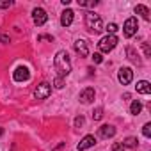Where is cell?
<instances>
[{
	"label": "cell",
	"instance_id": "obj_1",
	"mask_svg": "<svg viewBox=\"0 0 151 151\" xmlns=\"http://www.w3.org/2000/svg\"><path fill=\"white\" fill-rule=\"evenodd\" d=\"M53 66H55V71H57V77L64 78L71 73V60H69V55L66 50H59L53 57Z\"/></svg>",
	"mask_w": 151,
	"mask_h": 151
},
{
	"label": "cell",
	"instance_id": "obj_22",
	"mask_svg": "<svg viewBox=\"0 0 151 151\" xmlns=\"http://www.w3.org/2000/svg\"><path fill=\"white\" fill-rule=\"evenodd\" d=\"M53 87H55V89H62V87H64V78L57 77V78L53 80Z\"/></svg>",
	"mask_w": 151,
	"mask_h": 151
},
{
	"label": "cell",
	"instance_id": "obj_23",
	"mask_svg": "<svg viewBox=\"0 0 151 151\" xmlns=\"http://www.w3.org/2000/svg\"><path fill=\"white\" fill-rule=\"evenodd\" d=\"M84 123H86L84 116H78V117H75V128H80V126H84Z\"/></svg>",
	"mask_w": 151,
	"mask_h": 151
},
{
	"label": "cell",
	"instance_id": "obj_8",
	"mask_svg": "<svg viewBox=\"0 0 151 151\" xmlns=\"http://www.w3.org/2000/svg\"><path fill=\"white\" fill-rule=\"evenodd\" d=\"M32 20H34V23H36L37 27H41V25H45V23H46L48 14H46V11H45V9L36 7V9L32 11Z\"/></svg>",
	"mask_w": 151,
	"mask_h": 151
},
{
	"label": "cell",
	"instance_id": "obj_14",
	"mask_svg": "<svg viewBox=\"0 0 151 151\" xmlns=\"http://www.w3.org/2000/svg\"><path fill=\"white\" fill-rule=\"evenodd\" d=\"M135 89H137L139 94H149V93H151V84H149L147 80H140V82H137Z\"/></svg>",
	"mask_w": 151,
	"mask_h": 151
},
{
	"label": "cell",
	"instance_id": "obj_10",
	"mask_svg": "<svg viewBox=\"0 0 151 151\" xmlns=\"http://www.w3.org/2000/svg\"><path fill=\"white\" fill-rule=\"evenodd\" d=\"M94 96H96V93H94V89L93 87H86L82 93H80V96H78V100L84 103V105H89L93 100H94Z\"/></svg>",
	"mask_w": 151,
	"mask_h": 151
},
{
	"label": "cell",
	"instance_id": "obj_7",
	"mask_svg": "<svg viewBox=\"0 0 151 151\" xmlns=\"http://www.w3.org/2000/svg\"><path fill=\"white\" fill-rule=\"evenodd\" d=\"M13 78H14L16 82H27V80L30 78V71H29V68L18 66V68L14 69V73H13Z\"/></svg>",
	"mask_w": 151,
	"mask_h": 151
},
{
	"label": "cell",
	"instance_id": "obj_6",
	"mask_svg": "<svg viewBox=\"0 0 151 151\" xmlns=\"http://www.w3.org/2000/svg\"><path fill=\"white\" fill-rule=\"evenodd\" d=\"M117 80H119L123 86L132 84V80H133V69H132V68H121V69L117 71Z\"/></svg>",
	"mask_w": 151,
	"mask_h": 151
},
{
	"label": "cell",
	"instance_id": "obj_9",
	"mask_svg": "<svg viewBox=\"0 0 151 151\" xmlns=\"http://www.w3.org/2000/svg\"><path fill=\"white\" fill-rule=\"evenodd\" d=\"M73 48L80 57H87L89 55V46H87V41L86 39H77L73 43Z\"/></svg>",
	"mask_w": 151,
	"mask_h": 151
},
{
	"label": "cell",
	"instance_id": "obj_29",
	"mask_svg": "<svg viewBox=\"0 0 151 151\" xmlns=\"http://www.w3.org/2000/svg\"><path fill=\"white\" fill-rule=\"evenodd\" d=\"M43 39H48V41H52V36H37V41H43Z\"/></svg>",
	"mask_w": 151,
	"mask_h": 151
},
{
	"label": "cell",
	"instance_id": "obj_25",
	"mask_svg": "<svg viewBox=\"0 0 151 151\" xmlns=\"http://www.w3.org/2000/svg\"><path fill=\"white\" fill-rule=\"evenodd\" d=\"M11 6H13L11 0H0V9H7V7H11Z\"/></svg>",
	"mask_w": 151,
	"mask_h": 151
},
{
	"label": "cell",
	"instance_id": "obj_28",
	"mask_svg": "<svg viewBox=\"0 0 151 151\" xmlns=\"http://www.w3.org/2000/svg\"><path fill=\"white\" fill-rule=\"evenodd\" d=\"M142 48H144V53H146V57H149V55H151V50H149L147 43H142Z\"/></svg>",
	"mask_w": 151,
	"mask_h": 151
},
{
	"label": "cell",
	"instance_id": "obj_26",
	"mask_svg": "<svg viewBox=\"0 0 151 151\" xmlns=\"http://www.w3.org/2000/svg\"><path fill=\"white\" fill-rule=\"evenodd\" d=\"M105 30H107V32H109V34H114V32H116V30H117V25H116V23H109V25H107V29H105Z\"/></svg>",
	"mask_w": 151,
	"mask_h": 151
},
{
	"label": "cell",
	"instance_id": "obj_18",
	"mask_svg": "<svg viewBox=\"0 0 151 151\" xmlns=\"http://www.w3.org/2000/svg\"><path fill=\"white\" fill-rule=\"evenodd\" d=\"M78 6L80 7H96L98 0H78Z\"/></svg>",
	"mask_w": 151,
	"mask_h": 151
},
{
	"label": "cell",
	"instance_id": "obj_19",
	"mask_svg": "<svg viewBox=\"0 0 151 151\" xmlns=\"http://www.w3.org/2000/svg\"><path fill=\"white\" fill-rule=\"evenodd\" d=\"M137 142H139V140H137L135 137H126V139L123 140V146H124V147H135Z\"/></svg>",
	"mask_w": 151,
	"mask_h": 151
},
{
	"label": "cell",
	"instance_id": "obj_15",
	"mask_svg": "<svg viewBox=\"0 0 151 151\" xmlns=\"http://www.w3.org/2000/svg\"><path fill=\"white\" fill-rule=\"evenodd\" d=\"M135 14H140L146 22L149 20V9L146 7V6H142V4H139V6H135Z\"/></svg>",
	"mask_w": 151,
	"mask_h": 151
},
{
	"label": "cell",
	"instance_id": "obj_31",
	"mask_svg": "<svg viewBox=\"0 0 151 151\" xmlns=\"http://www.w3.org/2000/svg\"><path fill=\"white\" fill-rule=\"evenodd\" d=\"M2 133H4V130H2V128H0V135H2Z\"/></svg>",
	"mask_w": 151,
	"mask_h": 151
},
{
	"label": "cell",
	"instance_id": "obj_3",
	"mask_svg": "<svg viewBox=\"0 0 151 151\" xmlns=\"http://www.w3.org/2000/svg\"><path fill=\"white\" fill-rule=\"evenodd\" d=\"M117 43H119L117 36H114V34H107L105 37H101V39H100L98 48H100V52H101V53H109V52H112V50L117 46Z\"/></svg>",
	"mask_w": 151,
	"mask_h": 151
},
{
	"label": "cell",
	"instance_id": "obj_20",
	"mask_svg": "<svg viewBox=\"0 0 151 151\" xmlns=\"http://www.w3.org/2000/svg\"><path fill=\"white\" fill-rule=\"evenodd\" d=\"M101 117H103V109H101V107L94 109V112H93V119H94V121H100Z\"/></svg>",
	"mask_w": 151,
	"mask_h": 151
},
{
	"label": "cell",
	"instance_id": "obj_5",
	"mask_svg": "<svg viewBox=\"0 0 151 151\" xmlns=\"http://www.w3.org/2000/svg\"><path fill=\"white\" fill-rule=\"evenodd\" d=\"M50 94H52V86H50L48 82H41V84L36 87V91H34L36 100H46Z\"/></svg>",
	"mask_w": 151,
	"mask_h": 151
},
{
	"label": "cell",
	"instance_id": "obj_17",
	"mask_svg": "<svg viewBox=\"0 0 151 151\" xmlns=\"http://www.w3.org/2000/svg\"><path fill=\"white\" fill-rule=\"evenodd\" d=\"M126 53H128V59L135 64H140V59H139V53L133 50V48H126Z\"/></svg>",
	"mask_w": 151,
	"mask_h": 151
},
{
	"label": "cell",
	"instance_id": "obj_13",
	"mask_svg": "<svg viewBox=\"0 0 151 151\" xmlns=\"http://www.w3.org/2000/svg\"><path fill=\"white\" fill-rule=\"evenodd\" d=\"M73 18H75V13L71 9H66L62 14H60V25L62 27H69L73 23Z\"/></svg>",
	"mask_w": 151,
	"mask_h": 151
},
{
	"label": "cell",
	"instance_id": "obj_2",
	"mask_svg": "<svg viewBox=\"0 0 151 151\" xmlns=\"http://www.w3.org/2000/svg\"><path fill=\"white\" fill-rule=\"evenodd\" d=\"M86 27H87L91 32H94V34L101 32V30H103V22H101L100 14H96L94 11H87V13H86Z\"/></svg>",
	"mask_w": 151,
	"mask_h": 151
},
{
	"label": "cell",
	"instance_id": "obj_27",
	"mask_svg": "<svg viewBox=\"0 0 151 151\" xmlns=\"http://www.w3.org/2000/svg\"><path fill=\"white\" fill-rule=\"evenodd\" d=\"M93 60H94V64H101V62H103L101 53H94V55H93Z\"/></svg>",
	"mask_w": 151,
	"mask_h": 151
},
{
	"label": "cell",
	"instance_id": "obj_11",
	"mask_svg": "<svg viewBox=\"0 0 151 151\" xmlns=\"http://www.w3.org/2000/svg\"><path fill=\"white\" fill-rule=\"evenodd\" d=\"M96 144V137L94 135H86L80 142H78V151H86V149H89V147H93Z\"/></svg>",
	"mask_w": 151,
	"mask_h": 151
},
{
	"label": "cell",
	"instance_id": "obj_12",
	"mask_svg": "<svg viewBox=\"0 0 151 151\" xmlns=\"http://www.w3.org/2000/svg\"><path fill=\"white\" fill-rule=\"evenodd\" d=\"M98 135H100L101 139H112V137L116 135V128H114L112 124H103V126L98 130Z\"/></svg>",
	"mask_w": 151,
	"mask_h": 151
},
{
	"label": "cell",
	"instance_id": "obj_30",
	"mask_svg": "<svg viewBox=\"0 0 151 151\" xmlns=\"http://www.w3.org/2000/svg\"><path fill=\"white\" fill-rule=\"evenodd\" d=\"M0 41H2V43H9V37L6 34H2V36H0Z\"/></svg>",
	"mask_w": 151,
	"mask_h": 151
},
{
	"label": "cell",
	"instance_id": "obj_4",
	"mask_svg": "<svg viewBox=\"0 0 151 151\" xmlns=\"http://www.w3.org/2000/svg\"><path fill=\"white\" fill-rule=\"evenodd\" d=\"M137 29H139V23H137V18H128L126 22H124V25H123V34H124V37H133L135 34H137Z\"/></svg>",
	"mask_w": 151,
	"mask_h": 151
},
{
	"label": "cell",
	"instance_id": "obj_21",
	"mask_svg": "<svg viewBox=\"0 0 151 151\" xmlns=\"http://www.w3.org/2000/svg\"><path fill=\"white\" fill-rule=\"evenodd\" d=\"M142 135L147 137V139L151 137V123H146V124L142 126Z\"/></svg>",
	"mask_w": 151,
	"mask_h": 151
},
{
	"label": "cell",
	"instance_id": "obj_16",
	"mask_svg": "<svg viewBox=\"0 0 151 151\" xmlns=\"http://www.w3.org/2000/svg\"><path fill=\"white\" fill-rule=\"evenodd\" d=\"M140 110H142V103H140L139 100H133V101H132V105H130V112H132L133 116H139V114H140Z\"/></svg>",
	"mask_w": 151,
	"mask_h": 151
},
{
	"label": "cell",
	"instance_id": "obj_24",
	"mask_svg": "<svg viewBox=\"0 0 151 151\" xmlns=\"http://www.w3.org/2000/svg\"><path fill=\"white\" fill-rule=\"evenodd\" d=\"M126 147L123 146V142H114L112 144V151H124Z\"/></svg>",
	"mask_w": 151,
	"mask_h": 151
}]
</instances>
